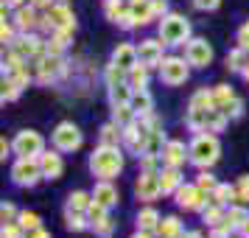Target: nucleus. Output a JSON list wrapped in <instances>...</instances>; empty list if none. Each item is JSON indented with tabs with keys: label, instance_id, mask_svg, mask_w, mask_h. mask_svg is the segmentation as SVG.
I'll use <instances>...</instances> for the list:
<instances>
[{
	"label": "nucleus",
	"instance_id": "nucleus-52",
	"mask_svg": "<svg viewBox=\"0 0 249 238\" xmlns=\"http://www.w3.org/2000/svg\"><path fill=\"white\" fill-rule=\"evenodd\" d=\"M193 6H196L199 12H215V9L221 6V0H193Z\"/></svg>",
	"mask_w": 249,
	"mask_h": 238
},
{
	"label": "nucleus",
	"instance_id": "nucleus-58",
	"mask_svg": "<svg viewBox=\"0 0 249 238\" xmlns=\"http://www.w3.org/2000/svg\"><path fill=\"white\" fill-rule=\"evenodd\" d=\"M25 3H31V0H3V6H9V9H20Z\"/></svg>",
	"mask_w": 249,
	"mask_h": 238
},
{
	"label": "nucleus",
	"instance_id": "nucleus-38",
	"mask_svg": "<svg viewBox=\"0 0 249 238\" xmlns=\"http://www.w3.org/2000/svg\"><path fill=\"white\" fill-rule=\"evenodd\" d=\"M188 107H196V110H210V107H215V101H213V90H207V87L196 90V92L191 95Z\"/></svg>",
	"mask_w": 249,
	"mask_h": 238
},
{
	"label": "nucleus",
	"instance_id": "nucleus-21",
	"mask_svg": "<svg viewBox=\"0 0 249 238\" xmlns=\"http://www.w3.org/2000/svg\"><path fill=\"white\" fill-rule=\"evenodd\" d=\"M112 62L118 65V68H124L126 73L135 68V65H140V56H137V48L129 45V42H121V45L112 51Z\"/></svg>",
	"mask_w": 249,
	"mask_h": 238
},
{
	"label": "nucleus",
	"instance_id": "nucleus-3",
	"mask_svg": "<svg viewBox=\"0 0 249 238\" xmlns=\"http://www.w3.org/2000/svg\"><path fill=\"white\" fill-rule=\"evenodd\" d=\"M39 31L51 37L53 31H76V14L65 0H53V6L42 12L39 17Z\"/></svg>",
	"mask_w": 249,
	"mask_h": 238
},
{
	"label": "nucleus",
	"instance_id": "nucleus-29",
	"mask_svg": "<svg viewBox=\"0 0 249 238\" xmlns=\"http://www.w3.org/2000/svg\"><path fill=\"white\" fill-rule=\"evenodd\" d=\"M210 202H213V204H221V207H230V204H235V185L218 182V185H215V191L210 193Z\"/></svg>",
	"mask_w": 249,
	"mask_h": 238
},
{
	"label": "nucleus",
	"instance_id": "nucleus-53",
	"mask_svg": "<svg viewBox=\"0 0 249 238\" xmlns=\"http://www.w3.org/2000/svg\"><path fill=\"white\" fill-rule=\"evenodd\" d=\"M151 9H154V17L162 20L168 14V0H151Z\"/></svg>",
	"mask_w": 249,
	"mask_h": 238
},
{
	"label": "nucleus",
	"instance_id": "nucleus-30",
	"mask_svg": "<svg viewBox=\"0 0 249 238\" xmlns=\"http://www.w3.org/2000/svg\"><path fill=\"white\" fill-rule=\"evenodd\" d=\"M109 90V107L112 104H132V95H135V87L129 81H121V84H112L107 87Z\"/></svg>",
	"mask_w": 249,
	"mask_h": 238
},
{
	"label": "nucleus",
	"instance_id": "nucleus-23",
	"mask_svg": "<svg viewBox=\"0 0 249 238\" xmlns=\"http://www.w3.org/2000/svg\"><path fill=\"white\" fill-rule=\"evenodd\" d=\"M247 219H249V210L244 207V204H230L221 224H224L227 230H232V233H241V227H244Z\"/></svg>",
	"mask_w": 249,
	"mask_h": 238
},
{
	"label": "nucleus",
	"instance_id": "nucleus-55",
	"mask_svg": "<svg viewBox=\"0 0 249 238\" xmlns=\"http://www.w3.org/2000/svg\"><path fill=\"white\" fill-rule=\"evenodd\" d=\"M230 236H232V230H227L224 224L210 227V238H230Z\"/></svg>",
	"mask_w": 249,
	"mask_h": 238
},
{
	"label": "nucleus",
	"instance_id": "nucleus-7",
	"mask_svg": "<svg viewBox=\"0 0 249 238\" xmlns=\"http://www.w3.org/2000/svg\"><path fill=\"white\" fill-rule=\"evenodd\" d=\"M42 177V165L39 157H17V163L12 165V182L17 188H34Z\"/></svg>",
	"mask_w": 249,
	"mask_h": 238
},
{
	"label": "nucleus",
	"instance_id": "nucleus-33",
	"mask_svg": "<svg viewBox=\"0 0 249 238\" xmlns=\"http://www.w3.org/2000/svg\"><path fill=\"white\" fill-rule=\"evenodd\" d=\"M165 143H168L165 132H162V129H154V132H148L146 151H143V154H154V157H160V154H162V148H165Z\"/></svg>",
	"mask_w": 249,
	"mask_h": 238
},
{
	"label": "nucleus",
	"instance_id": "nucleus-4",
	"mask_svg": "<svg viewBox=\"0 0 249 238\" xmlns=\"http://www.w3.org/2000/svg\"><path fill=\"white\" fill-rule=\"evenodd\" d=\"M185 124L191 132H221L227 124H230V118L224 115V110H218V107H210V110H196V107H188V112H185Z\"/></svg>",
	"mask_w": 249,
	"mask_h": 238
},
{
	"label": "nucleus",
	"instance_id": "nucleus-48",
	"mask_svg": "<svg viewBox=\"0 0 249 238\" xmlns=\"http://www.w3.org/2000/svg\"><path fill=\"white\" fill-rule=\"evenodd\" d=\"M224 115L230 118V121H238V118H244V101H241V98L235 95V98H232V101L224 107Z\"/></svg>",
	"mask_w": 249,
	"mask_h": 238
},
{
	"label": "nucleus",
	"instance_id": "nucleus-26",
	"mask_svg": "<svg viewBox=\"0 0 249 238\" xmlns=\"http://www.w3.org/2000/svg\"><path fill=\"white\" fill-rule=\"evenodd\" d=\"M98 140H101L104 146H124V126L109 121V124L101 126V132H98Z\"/></svg>",
	"mask_w": 249,
	"mask_h": 238
},
{
	"label": "nucleus",
	"instance_id": "nucleus-10",
	"mask_svg": "<svg viewBox=\"0 0 249 238\" xmlns=\"http://www.w3.org/2000/svg\"><path fill=\"white\" fill-rule=\"evenodd\" d=\"M191 76V62L182 56H165L162 59V65H160V79L162 84H168V87H179L185 84Z\"/></svg>",
	"mask_w": 249,
	"mask_h": 238
},
{
	"label": "nucleus",
	"instance_id": "nucleus-50",
	"mask_svg": "<svg viewBox=\"0 0 249 238\" xmlns=\"http://www.w3.org/2000/svg\"><path fill=\"white\" fill-rule=\"evenodd\" d=\"M118 28H124V31H135V28H140V25H137V20L135 17H132V12H129V9H126L124 14H121V17H118Z\"/></svg>",
	"mask_w": 249,
	"mask_h": 238
},
{
	"label": "nucleus",
	"instance_id": "nucleus-44",
	"mask_svg": "<svg viewBox=\"0 0 249 238\" xmlns=\"http://www.w3.org/2000/svg\"><path fill=\"white\" fill-rule=\"evenodd\" d=\"M17 221H20V227H23L25 233H28V230H36V227H42V221H39V216H36L34 210H20Z\"/></svg>",
	"mask_w": 249,
	"mask_h": 238
},
{
	"label": "nucleus",
	"instance_id": "nucleus-6",
	"mask_svg": "<svg viewBox=\"0 0 249 238\" xmlns=\"http://www.w3.org/2000/svg\"><path fill=\"white\" fill-rule=\"evenodd\" d=\"M9 51H14L17 56H23L25 62L34 65L36 59H42L48 54V42H45V37H39L36 31H28V34L14 37V42L9 45Z\"/></svg>",
	"mask_w": 249,
	"mask_h": 238
},
{
	"label": "nucleus",
	"instance_id": "nucleus-43",
	"mask_svg": "<svg viewBox=\"0 0 249 238\" xmlns=\"http://www.w3.org/2000/svg\"><path fill=\"white\" fill-rule=\"evenodd\" d=\"M92 233L98 238H112V233H115V221L109 219V216H104V219H98V221H92V227H90Z\"/></svg>",
	"mask_w": 249,
	"mask_h": 238
},
{
	"label": "nucleus",
	"instance_id": "nucleus-39",
	"mask_svg": "<svg viewBox=\"0 0 249 238\" xmlns=\"http://www.w3.org/2000/svg\"><path fill=\"white\" fill-rule=\"evenodd\" d=\"M137 115H135V110H132V104H112V121L115 124H121V126H126L129 121H135Z\"/></svg>",
	"mask_w": 249,
	"mask_h": 238
},
{
	"label": "nucleus",
	"instance_id": "nucleus-17",
	"mask_svg": "<svg viewBox=\"0 0 249 238\" xmlns=\"http://www.w3.org/2000/svg\"><path fill=\"white\" fill-rule=\"evenodd\" d=\"M39 17H42V12L36 9L34 3H25L20 9H14L12 23L17 25L20 34H28V31H39Z\"/></svg>",
	"mask_w": 249,
	"mask_h": 238
},
{
	"label": "nucleus",
	"instance_id": "nucleus-45",
	"mask_svg": "<svg viewBox=\"0 0 249 238\" xmlns=\"http://www.w3.org/2000/svg\"><path fill=\"white\" fill-rule=\"evenodd\" d=\"M244 202H249V174L238 177L235 182V204H244Z\"/></svg>",
	"mask_w": 249,
	"mask_h": 238
},
{
	"label": "nucleus",
	"instance_id": "nucleus-41",
	"mask_svg": "<svg viewBox=\"0 0 249 238\" xmlns=\"http://www.w3.org/2000/svg\"><path fill=\"white\" fill-rule=\"evenodd\" d=\"M126 73L124 68H118L112 59H109V65H107V70H104V81H107V87H112V84H121V81H126Z\"/></svg>",
	"mask_w": 249,
	"mask_h": 238
},
{
	"label": "nucleus",
	"instance_id": "nucleus-27",
	"mask_svg": "<svg viewBox=\"0 0 249 238\" xmlns=\"http://www.w3.org/2000/svg\"><path fill=\"white\" fill-rule=\"evenodd\" d=\"M154 233H157V238H179L185 230H182V221L177 216H162Z\"/></svg>",
	"mask_w": 249,
	"mask_h": 238
},
{
	"label": "nucleus",
	"instance_id": "nucleus-24",
	"mask_svg": "<svg viewBox=\"0 0 249 238\" xmlns=\"http://www.w3.org/2000/svg\"><path fill=\"white\" fill-rule=\"evenodd\" d=\"M132 110H135L137 118L154 115V98H151V92L148 90H135V95H132Z\"/></svg>",
	"mask_w": 249,
	"mask_h": 238
},
{
	"label": "nucleus",
	"instance_id": "nucleus-20",
	"mask_svg": "<svg viewBox=\"0 0 249 238\" xmlns=\"http://www.w3.org/2000/svg\"><path fill=\"white\" fill-rule=\"evenodd\" d=\"M90 193H92V202H98L107 210H112L115 204H118V188L112 185V180H98Z\"/></svg>",
	"mask_w": 249,
	"mask_h": 238
},
{
	"label": "nucleus",
	"instance_id": "nucleus-35",
	"mask_svg": "<svg viewBox=\"0 0 249 238\" xmlns=\"http://www.w3.org/2000/svg\"><path fill=\"white\" fill-rule=\"evenodd\" d=\"M20 92H23V87L17 84L14 79H9V76H3V84H0V101L3 104H12L20 98Z\"/></svg>",
	"mask_w": 249,
	"mask_h": 238
},
{
	"label": "nucleus",
	"instance_id": "nucleus-31",
	"mask_svg": "<svg viewBox=\"0 0 249 238\" xmlns=\"http://www.w3.org/2000/svg\"><path fill=\"white\" fill-rule=\"evenodd\" d=\"M90 204H92V193H87V191H73L68 196V210H79V213H87L90 210Z\"/></svg>",
	"mask_w": 249,
	"mask_h": 238
},
{
	"label": "nucleus",
	"instance_id": "nucleus-11",
	"mask_svg": "<svg viewBox=\"0 0 249 238\" xmlns=\"http://www.w3.org/2000/svg\"><path fill=\"white\" fill-rule=\"evenodd\" d=\"M14 154L17 157H39L45 151V137L39 135L36 129H20L12 140Z\"/></svg>",
	"mask_w": 249,
	"mask_h": 238
},
{
	"label": "nucleus",
	"instance_id": "nucleus-49",
	"mask_svg": "<svg viewBox=\"0 0 249 238\" xmlns=\"http://www.w3.org/2000/svg\"><path fill=\"white\" fill-rule=\"evenodd\" d=\"M0 238H25V230L20 227V221H6L0 230Z\"/></svg>",
	"mask_w": 249,
	"mask_h": 238
},
{
	"label": "nucleus",
	"instance_id": "nucleus-13",
	"mask_svg": "<svg viewBox=\"0 0 249 238\" xmlns=\"http://www.w3.org/2000/svg\"><path fill=\"white\" fill-rule=\"evenodd\" d=\"M135 193L140 202H154L162 196V182H160V168L157 171H140L137 174Z\"/></svg>",
	"mask_w": 249,
	"mask_h": 238
},
{
	"label": "nucleus",
	"instance_id": "nucleus-60",
	"mask_svg": "<svg viewBox=\"0 0 249 238\" xmlns=\"http://www.w3.org/2000/svg\"><path fill=\"white\" fill-rule=\"evenodd\" d=\"M179 238H204V236L199 233V230H185V233H182Z\"/></svg>",
	"mask_w": 249,
	"mask_h": 238
},
{
	"label": "nucleus",
	"instance_id": "nucleus-5",
	"mask_svg": "<svg viewBox=\"0 0 249 238\" xmlns=\"http://www.w3.org/2000/svg\"><path fill=\"white\" fill-rule=\"evenodd\" d=\"M160 39L165 45H188L193 37H191V20L185 14H177V12H168L162 20H160Z\"/></svg>",
	"mask_w": 249,
	"mask_h": 238
},
{
	"label": "nucleus",
	"instance_id": "nucleus-16",
	"mask_svg": "<svg viewBox=\"0 0 249 238\" xmlns=\"http://www.w3.org/2000/svg\"><path fill=\"white\" fill-rule=\"evenodd\" d=\"M137 56H140V65H146V68H160L162 65V59H165V42L162 39H154V37H148L143 39L140 45H137Z\"/></svg>",
	"mask_w": 249,
	"mask_h": 238
},
{
	"label": "nucleus",
	"instance_id": "nucleus-47",
	"mask_svg": "<svg viewBox=\"0 0 249 238\" xmlns=\"http://www.w3.org/2000/svg\"><path fill=\"white\" fill-rule=\"evenodd\" d=\"M17 34H20L17 25H14L12 20H3V25H0V42H3V45H12Z\"/></svg>",
	"mask_w": 249,
	"mask_h": 238
},
{
	"label": "nucleus",
	"instance_id": "nucleus-2",
	"mask_svg": "<svg viewBox=\"0 0 249 238\" xmlns=\"http://www.w3.org/2000/svg\"><path fill=\"white\" fill-rule=\"evenodd\" d=\"M124 165H126V160H124L121 146H104L101 143L90 154V171H92V177H98V180H115L124 171Z\"/></svg>",
	"mask_w": 249,
	"mask_h": 238
},
{
	"label": "nucleus",
	"instance_id": "nucleus-1",
	"mask_svg": "<svg viewBox=\"0 0 249 238\" xmlns=\"http://www.w3.org/2000/svg\"><path fill=\"white\" fill-rule=\"evenodd\" d=\"M221 157V143L213 132H196L188 146V163H193L196 168H213Z\"/></svg>",
	"mask_w": 249,
	"mask_h": 238
},
{
	"label": "nucleus",
	"instance_id": "nucleus-40",
	"mask_svg": "<svg viewBox=\"0 0 249 238\" xmlns=\"http://www.w3.org/2000/svg\"><path fill=\"white\" fill-rule=\"evenodd\" d=\"M232 98H235V92H232V87H230V84H215V87H213V101H215V107H218V110H224Z\"/></svg>",
	"mask_w": 249,
	"mask_h": 238
},
{
	"label": "nucleus",
	"instance_id": "nucleus-9",
	"mask_svg": "<svg viewBox=\"0 0 249 238\" xmlns=\"http://www.w3.org/2000/svg\"><path fill=\"white\" fill-rule=\"evenodd\" d=\"M174 199L179 204L182 210H188V213H202L204 207L210 204V193H204L196 182H182L179 191L174 193Z\"/></svg>",
	"mask_w": 249,
	"mask_h": 238
},
{
	"label": "nucleus",
	"instance_id": "nucleus-62",
	"mask_svg": "<svg viewBox=\"0 0 249 238\" xmlns=\"http://www.w3.org/2000/svg\"><path fill=\"white\" fill-rule=\"evenodd\" d=\"M241 76H244V79L249 81V65H247V70H244V73H241Z\"/></svg>",
	"mask_w": 249,
	"mask_h": 238
},
{
	"label": "nucleus",
	"instance_id": "nucleus-51",
	"mask_svg": "<svg viewBox=\"0 0 249 238\" xmlns=\"http://www.w3.org/2000/svg\"><path fill=\"white\" fill-rule=\"evenodd\" d=\"M17 216H20V210H17L12 202H3V207H0V221H3V224H6V221H17Z\"/></svg>",
	"mask_w": 249,
	"mask_h": 238
},
{
	"label": "nucleus",
	"instance_id": "nucleus-56",
	"mask_svg": "<svg viewBox=\"0 0 249 238\" xmlns=\"http://www.w3.org/2000/svg\"><path fill=\"white\" fill-rule=\"evenodd\" d=\"M25 238H51V233H48L45 227H36V230H28Z\"/></svg>",
	"mask_w": 249,
	"mask_h": 238
},
{
	"label": "nucleus",
	"instance_id": "nucleus-22",
	"mask_svg": "<svg viewBox=\"0 0 249 238\" xmlns=\"http://www.w3.org/2000/svg\"><path fill=\"white\" fill-rule=\"evenodd\" d=\"M160 182H162V196H174L185 180H182L179 168H168V165H162V168H160Z\"/></svg>",
	"mask_w": 249,
	"mask_h": 238
},
{
	"label": "nucleus",
	"instance_id": "nucleus-61",
	"mask_svg": "<svg viewBox=\"0 0 249 238\" xmlns=\"http://www.w3.org/2000/svg\"><path fill=\"white\" fill-rule=\"evenodd\" d=\"M241 236H247V238H249V219L244 221V227H241Z\"/></svg>",
	"mask_w": 249,
	"mask_h": 238
},
{
	"label": "nucleus",
	"instance_id": "nucleus-28",
	"mask_svg": "<svg viewBox=\"0 0 249 238\" xmlns=\"http://www.w3.org/2000/svg\"><path fill=\"white\" fill-rule=\"evenodd\" d=\"M247 65H249V51L247 48L235 45L230 54H227V70H230V73H244Z\"/></svg>",
	"mask_w": 249,
	"mask_h": 238
},
{
	"label": "nucleus",
	"instance_id": "nucleus-63",
	"mask_svg": "<svg viewBox=\"0 0 249 238\" xmlns=\"http://www.w3.org/2000/svg\"><path fill=\"white\" fill-rule=\"evenodd\" d=\"M230 238H247V236H241V233H232V236H230Z\"/></svg>",
	"mask_w": 249,
	"mask_h": 238
},
{
	"label": "nucleus",
	"instance_id": "nucleus-54",
	"mask_svg": "<svg viewBox=\"0 0 249 238\" xmlns=\"http://www.w3.org/2000/svg\"><path fill=\"white\" fill-rule=\"evenodd\" d=\"M238 45L249 51V23H244L241 28H238Z\"/></svg>",
	"mask_w": 249,
	"mask_h": 238
},
{
	"label": "nucleus",
	"instance_id": "nucleus-8",
	"mask_svg": "<svg viewBox=\"0 0 249 238\" xmlns=\"http://www.w3.org/2000/svg\"><path fill=\"white\" fill-rule=\"evenodd\" d=\"M65 76H68V62H65V56H51V54H45L42 59L34 62V79L39 84H53V81L65 79Z\"/></svg>",
	"mask_w": 249,
	"mask_h": 238
},
{
	"label": "nucleus",
	"instance_id": "nucleus-34",
	"mask_svg": "<svg viewBox=\"0 0 249 238\" xmlns=\"http://www.w3.org/2000/svg\"><path fill=\"white\" fill-rule=\"evenodd\" d=\"M160 219H162V216H160L154 207H143V210L137 213V230H151V233H154L157 224H160Z\"/></svg>",
	"mask_w": 249,
	"mask_h": 238
},
{
	"label": "nucleus",
	"instance_id": "nucleus-57",
	"mask_svg": "<svg viewBox=\"0 0 249 238\" xmlns=\"http://www.w3.org/2000/svg\"><path fill=\"white\" fill-rule=\"evenodd\" d=\"M9 151H14V146L6 140V137H3V140H0V157L6 160V157H9Z\"/></svg>",
	"mask_w": 249,
	"mask_h": 238
},
{
	"label": "nucleus",
	"instance_id": "nucleus-12",
	"mask_svg": "<svg viewBox=\"0 0 249 238\" xmlns=\"http://www.w3.org/2000/svg\"><path fill=\"white\" fill-rule=\"evenodd\" d=\"M185 59L191 62V68L196 70H204L213 65V45L207 42V39H202V37H193L191 42L185 45Z\"/></svg>",
	"mask_w": 249,
	"mask_h": 238
},
{
	"label": "nucleus",
	"instance_id": "nucleus-19",
	"mask_svg": "<svg viewBox=\"0 0 249 238\" xmlns=\"http://www.w3.org/2000/svg\"><path fill=\"white\" fill-rule=\"evenodd\" d=\"M160 160H162V165H168V168H182L185 160H188V148H185L182 140H168L165 148H162V154H160Z\"/></svg>",
	"mask_w": 249,
	"mask_h": 238
},
{
	"label": "nucleus",
	"instance_id": "nucleus-37",
	"mask_svg": "<svg viewBox=\"0 0 249 238\" xmlns=\"http://www.w3.org/2000/svg\"><path fill=\"white\" fill-rule=\"evenodd\" d=\"M224 213H227V207L210 202V204L202 210V221H204L207 227H215V224H221V221H224Z\"/></svg>",
	"mask_w": 249,
	"mask_h": 238
},
{
	"label": "nucleus",
	"instance_id": "nucleus-36",
	"mask_svg": "<svg viewBox=\"0 0 249 238\" xmlns=\"http://www.w3.org/2000/svg\"><path fill=\"white\" fill-rule=\"evenodd\" d=\"M148 70H151V68H146V65H135V68L129 70L126 81H129L135 90H146V87H148Z\"/></svg>",
	"mask_w": 249,
	"mask_h": 238
},
{
	"label": "nucleus",
	"instance_id": "nucleus-15",
	"mask_svg": "<svg viewBox=\"0 0 249 238\" xmlns=\"http://www.w3.org/2000/svg\"><path fill=\"white\" fill-rule=\"evenodd\" d=\"M146 140H148V129L140 118H135V121H129L124 126V148H129L132 154L140 157L146 151Z\"/></svg>",
	"mask_w": 249,
	"mask_h": 238
},
{
	"label": "nucleus",
	"instance_id": "nucleus-59",
	"mask_svg": "<svg viewBox=\"0 0 249 238\" xmlns=\"http://www.w3.org/2000/svg\"><path fill=\"white\" fill-rule=\"evenodd\" d=\"M154 236H157V233H151V230H137L132 238H154Z\"/></svg>",
	"mask_w": 249,
	"mask_h": 238
},
{
	"label": "nucleus",
	"instance_id": "nucleus-46",
	"mask_svg": "<svg viewBox=\"0 0 249 238\" xmlns=\"http://www.w3.org/2000/svg\"><path fill=\"white\" fill-rule=\"evenodd\" d=\"M196 185H199L204 193H213V191H215V185H218V180H215V177H213V174H210L207 168H202V174L196 177Z\"/></svg>",
	"mask_w": 249,
	"mask_h": 238
},
{
	"label": "nucleus",
	"instance_id": "nucleus-25",
	"mask_svg": "<svg viewBox=\"0 0 249 238\" xmlns=\"http://www.w3.org/2000/svg\"><path fill=\"white\" fill-rule=\"evenodd\" d=\"M129 12H132V17L137 20V25H148V23L157 20V17H154V9H151V0H132V3H129Z\"/></svg>",
	"mask_w": 249,
	"mask_h": 238
},
{
	"label": "nucleus",
	"instance_id": "nucleus-18",
	"mask_svg": "<svg viewBox=\"0 0 249 238\" xmlns=\"http://www.w3.org/2000/svg\"><path fill=\"white\" fill-rule=\"evenodd\" d=\"M39 165H42V177L45 180H59L65 174V160H62V151L53 148V151H42L39 154Z\"/></svg>",
	"mask_w": 249,
	"mask_h": 238
},
{
	"label": "nucleus",
	"instance_id": "nucleus-42",
	"mask_svg": "<svg viewBox=\"0 0 249 238\" xmlns=\"http://www.w3.org/2000/svg\"><path fill=\"white\" fill-rule=\"evenodd\" d=\"M129 9V3H124V0H104V14H107V20H112V23H118V17Z\"/></svg>",
	"mask_w": 249,
	"mask_h": 238
},
{
	"label": "nucleus",
	"instance_id": "nucleus-32",
	"mask_svg": "<svg viewBox=\"0 0 249 238\" xmlns=\"http://www.w3.org/2000/svg\"><path fill=\"white\" fill-rule=\"evenodd\" d=\"M65 227L73 230V233H81V230H90V219H87V213L68 210V207H65Z\"/></svg>",
	"mask_w": 249,
	"mask_h": 238
},
{
	"label": "nucleus",
	"instance_id": "nucleus-14",
	"mask_svg": "<svg viewBox=\"0 0 249 238\" xmlns=\"http://www.w3.org/2000/svg\"><path fill=\"white\" fill-rule=\"evenodd\" d=\"M51 140H53V148H59L62 154H65V151H76V148L81 146V132H79V126L76 124L62 121V124L53 129Z\"/></svg>",
	"mask_w": 249,
	"mask_h": 238
}]
</instances>
